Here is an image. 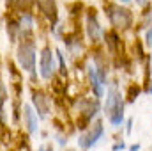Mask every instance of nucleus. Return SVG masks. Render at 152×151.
<instances>
[{
  "instance_id": "obj_4",
  "label": "nucleus",
  "mask_w": 152,
  "mask_h": 151,
  "mask_svg": "<svg viewBox=\"0 0 152 151\" xmlns=\"http://www.w3.org/2000/svg\"><path fill=\"white\" fill-rule=\"evenodd\" d=\"M39 68H41V76L44 80H50L53 76L55 71V59H53V53H51V48H44L41 52V61H39Z\"/></svg>"
},
{
  "instance_id": "obj_20",
  "label": "nucleus",
  "mask_w": 152,
  "mask_h": 151,
  "mask_svg": "<svg viewBox=\"0 0 152 151\" xmlns=\"http://www.w3.org/2000/svg\"><path fill=\"white\" fill-rule=\"evenodd\" d=\"M140 150V144H133L131 148H129V151H138Z\"/></svg>"
},
{
  "instance_id": "obj_15",
  "label": "nucleus",
  "mask_w": 152,
  "mask_h": 151,
  "mask_svg": "<svg viewBox=\"0 0 152 151\" xmlns=\"http://www.w3.org/2000/svg\"><path fill=\"white\" fill-rule=\"evenodd\" d=\"M20 9H28L30 5H32V0H12Z\"/></svg>"
},
{
  "instance_id": "obj_18",
  "label": "nucleus",
  "mask_w": 152,
  "mask_h": 151,
  "mask_svg": "<svg viewBox=\"0 0 152 151\" xmlns=\"http://www.w3.org/2000/svg\"><path fill=\"white\" fill-rule=\"evenodd\" d=\"M124 148H126V144H124V142H120V144L113 146V151H120V150H124Z\"/></svg>"
},
{
  "instance_id": "obj_23",
  "label": "nucleus",
  "mask_w": 152,
  "mask_h": 151,
  "mask_svg": "<svg viewBox=\"0 0 152 151\" xmlns=\"http://www.w3.org/2000/svg\"><path fill=\"white\" fill-rule=\"evenodd\" d=\"M120 2H124V4H129V2H131V0H120Z\"/></svg>"
},
{
  "instance_id": "obj_17",
  "label": "nucleus",
  "mask_w": 152,
  "mask_h": 151,
  "mask_svg": "<svg viewBox=\"0 0 152 151\" xmlns=\"http://www.w3.org/2000/svg\"><path fill=\"white\" fill-rule=\"evenodd\" d=\"M145 41H147V46H151V48H152V29L147 32V38H145Z\"/></svg>"
},
{
  "instance_id": "obj_10",
  "label": "nucleus",
  "mask_w": 152,
  "mask_h": 151,
  "mask_svg": "<svg viewBox=\"0 0 152 151\" xmlns=\"http://www.w3.org/2000/svg\"><path fill=\"white\" fill-rule=\"evenodd\" d=\"M23 117H25V123H27V128L30 133H34L37 130V117H36V112L32 110L30 105H25L23 107Z\"/></svg>"
},
{
  "instance_id": "obj_3",
  "label": "nucleus",
  "mask_w": 152,
  "mask_h": 151,
  "mask_svg": "<svg viewBox=\"0 0 152 151\" xmlns=\"http://www.w3.org/2000/svg\"><path fill=\"white\" fill-rule=\"evenodd\" d=\"M18 62L25 71L34 73V70H36V46L32 43H21L18 46Z\"/></svg>"
},
{
  "instance_id": "obj_12",
  "label": "nucleus",
  "mask_w": 152,
  "mask_h": 151,
  "mask_svg": "<svg viewBox=\"0 0 152 151\" xmlns=\"http://www.w3.org/2000/svg\"><path fill=\"white\" fill-rule=\"evenodd\" d=\"M106 39H110V41H108V44H110V50H112V52H117V44H118V36H117L115 32H110V34L106 36Z\"/></svg>"
},
{
  "instance_id": "obj_22",
  "label": "nucleus",
  "mask_w": 152,
  "mask_h": 151,
  "mask_svg": "<svg viewBox=\"0 0 152 151\" xmlns=\"http://www.w3.org/2000/svg\"><path fill=\"white\" fill-rule=\"evenodd\" d=\"M149 93L152 94V80H151V85H149Z\"/></svg>"
},
{
  "instance_id": "obj_6",
  "label": "nucleus",
  "mask_w": 152,
  "mask_h": 151,
  "mask_svg": "<svg viewBox=\"0 0 152 151\" xmlns=\"http://www.w3.org/2000/svg\"><path fill=\"white\" fill-rule=\"evenodd\" d=\"M87 34L90 41L97 43L101 39V27H99V21H97V16H96V11H88L87 14Z\"/></svg>"
},
{
  "instance_id": "obj_5",
  "label": "nucleus",
  "mask_w": 152,
  "mask_h": 151,
  "mask_svg": "<svg viewBox=\"0 0 152 151\" xmlns=\"http://www.w3.org/2000/svg\"><path fill=\"white\" fill-rule=\"evenodd\" d=\"M101 135H103V124L97 121V123H96V124H94L87 133H85V135H81V137H80V141H78V142H80V146H81V148H90V146H94V144L101 139Z\"/></svg>"
},
{
  "instance_id": "obj_13",
  "label": "nucleus",
  "mask_w": 152,
  "mask_h": 151,
  "mask_svg": "<svg viewBox=\"0 0 152 151\" xmlns=\"http://www.w3.org/2000/svg\"><path fill=\"white\" fill-rule=\"evenodd\" d=\"M21 27H25V29H30V27H32V16H30L28 13L23 14V18H21Z\"/></svg>"
},
{
  "instance_id": "obj_7",
  "label": "nucleus",
  "mask_w": 152,
  "mask_h": 151,
  "mask_svg": "<svg viewBox=\"0 0 152 151\" xmlns=\"http://www.w3.org/2000/svg\"><path fill=\"white\" fill-rule=\"evenodd\" d=\"M37 4H39V9L44 13V16H46L51 23H55V21H57V16H58L55 0H37Z\"/></svg>"
},
{
  "instance_id": "obj_2",
  "label": "nucleus",
  "mask_w": 152,
  "mask_h": 151,
  "mask_svg": "<svg viewBox=\"0 0 152 151\" xmlns=\"http://www.w3.org/2000/svg\"><path fill=\"white\" fill-rule=\"evenodd\" d=\"M106 13H108V18L112 21V25L117 27V29H129L133 25V14L129 9H124L120 5H106Z\"/></svg>"
},
{
  "instance_id": "obj_16",
  "label": "nucleus",
  "mask_w": 152,
  "mask_h": 151,
  "mask_svg": "<svg viewBox=\"0 0 152 151\" xmlns=\"http://www.w3.org/2000/svg\"><path fill=\"white\" fill-rule=\"evenodd\" d=\"M57 55H58V62H60V73H62V75H66V73H67V70H66V62H64V55L60 53V50H57Z\"/></svg>"
},
{
  "instance_id": "obj_11",
  "label": "nucleus",
  "mask_w": 152,
  "mask_h": 151,
  "mask_svg": "<svg viewBox=\"0 0 152 151\" xmlns=\"http://www.w3.org/2000/svg\"><path fill=\"white\" fill-rule=\"evenodd\" d=\"M5 98H7L5 87L0 84V121H4V103H5Z\"/></svg>"
},
{
  "instance_id": "obj_9",
  "label": "nucleus",
  "mask_w": 152,
  "mask_h": 151,
  "mask_svg": "<svg viewBox=\"0 0 152 151\" xmlns=\"http://www.w3.org/2000/svg\"><path fill=\"white\" fill-rule=\"evenodd\" d=\"M88 76H90V84H92L94 94H96L97 98H101V96H103V82H101V78L97 75L96 66H90V68H88Z\"/></svg>"
},
{
  "instance_id": "obj_14",
  "label": "nucleus",
  "mask_w": 152,
  "mask_h": 151,
  "mask_svg": "<svg viewBox=\"0 0 152 151\" xmlns=\"http://www.w3.org/2000/svg\"><path fill=\"white\" fill-rule=\"evenodd\" d=\"M138 93H140V89H138V85H131V87H129V94H127V98H129V101H134V98L138 96Z\"/></svg>"
},
{
  "instance_id": "obj_21",
  "label": "nucleus",
  "mask_w": 152,
  "mask_h": 151,
  "mask_svg": "<svg viewBox=\"0 0 152 151\" xmlns=\"http://www.w3.org/2000/svg\"><path fill=\"white\" fill-rule=\"evenodd\" d=\"M136 2H138L140 5H143V4H145V0H136Z\"/></svg>"
},
{
  "instance_id": "obj_1",
  "label": "nucleus",
  "mask_w": 152,
  "mask_h": 151,
  "mask_svg": "<svg viewBox=\"0 0 152 151\" xmlns=\"http://www.w3.org/2000/svg\"><path fill=\"white\" fill-rule=\"evenodd\" d=\"M104 112H106L110 123L113 126L122 124V119H124V100H122V96H120L117 87H110L108 89V98H106Z\"/></svg>"
},
{
  "instance_id": "obj_8",
  "label": "nucleus",
  "mask_w": 152,
  "mask_h": 151,
  "mask_svg": "<svg viewBox=\"0 0 152 151\" xmlns=\"http://www.w3.org/2000/svg\"><path fill=\"white\" fill-rule=\"evenodd\" d=\"M32 103H34V107L37 109V112L41 114L42 117L50 112V101H48L46 94H42V93H34V96H32Z\"/></svg>"
},
{
  "instance_id": "obj_19",
  "label": "nucleus",
  "mask_w": 152,
  "mask_h": 151,
  "mask_svg": "<svg viewBox=\"0 0 152 151\" xmlns=\"http://www.w3.org/2000/svg\"><path fill=\"white\" fill-rule=\"evenodd\" d=\"M131 126H133V119H129V121H127V128H126V132H127V133H131Z\"/></svg>"
}]
</instances>
